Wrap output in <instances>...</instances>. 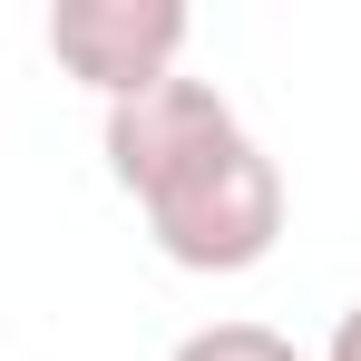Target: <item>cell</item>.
I'll list each match as a JSON object with an SVG mask.
<instances>
[{
	"mask_svg": "<svg viewBox=\"0 0 361 361\" xmlns=\"http://www.w3.org/2000/svg\"><path fill=\"white\" fill-rule=\"evenodd\" d=\"M166 361H302L274 322H205V332H185Z\"/></svg>",
	"mask_w": 361,
	"mask_h": 361,
	"instance_id": "obj_3",
	"label": "cell"
},
{
	"mask_svg": "<svg viewBox=\"0 0 361 361\" xmlns=\"http://www.w3.org/2000/svg\"><path fill=\"white\" fill-rule=\"evenodd\" d=\"M322 361H361V302L332 322V342H322Z\"/></svg>",
	"mask_w": 361,
	"mask_h": 361,
	"instance_id": "obj_4",
	"label": "cell"
},
{
	"mask_svg": "<svg viewBox=\"0 0 361 361\" xmlns=\"http://www.w3.org/2000/svg\"><path fill=\"white\" fill-rule=\"evenodd\" d=\"M185 30H195L185 0H59L49 10V59L118 108V98H147L157 78H176Z\"/></svg>",
	"mask_w": 361,
	"mask_h": 361,
	"instance_id": "obj_2",
	"label": "cell"
},
{
	"mask_svg": "<svg viewBox=\"0 0 361 361\" xmlns=\"http://www.w3.org/2000/svg\"><path fill=\"white\" fill-rule=\"evenodd\" d=\"M108 176L137 195L176 274H254L283 244V166L244 137L215 78H157L108 108Z\"/></svg>",
	"mask_w": 361,
	"mask_h": 361,
	"instance_id": "obj_1",
	"label": "cell"
}]
</instances>
